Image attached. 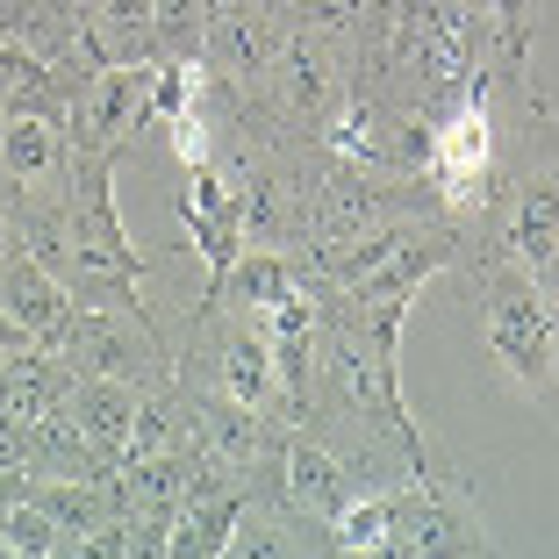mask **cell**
Listing matches in <instances>:
<instances>
[{"label":"cell","mask_w":559,"mask_h":559,"mask_svg":"<svg viewBox=\"0 0 559 559\" xmlns=\"http://www.w3.org/2000/svg\"><path fill=\"white\" fill-rule=\"evenodd\" d=\"M330 151L352 165H388V122L366 108V100H352V108H337V122H330Z\"/></svg>","instance_id":"20"},{"label":"cell","mask_w":559,"mask_h":559,"mask_svg":"<svg viewBox=\"0 0 559 559\" xmlns=\"http://www.w3.org/2000/svg\"><path fill=\"white\" fill-rule=\"evenodd\" d=\"M301 280H309V273H301V265L287 259V251H251V245H245V251L230 259V273H223V280L209 287V301L237 295L245 309H273L280 295H295Z\"/></svg>","instance_id":"14"},{"label":"cell","mask_w":559,"mask_h":559,"mask_svg":"<svg viewBox=\"0 0 559 559\" xmlns=\"http://www.w3.org/2000/svg\"><path fill=\"white\" fill-rule=\"evenodd\" d=\"M0 122H8V116H0Z\"/></svg>","instance_id":"29"},{"label":"cell","mask_w":559,"mask_h":559,"mask_svg":"<svg viewBox=\"0 0 559 559\" xmlns=\"http://www.w3.org/2000/svg\"><path fill=\"white\" fill-rule=\"evenodd\" d=\"M29 502L36 510H50V524L66 531V545H80L86 531L108 516V495L94 488V480H80V474H66V480H44V488H29Z\"/></svg>","instance_id":"18"},{"label":"cell","mask_w":559,"mask_h":559,"mask_svg":"<svg viewBox=\"0 0 559 559\" xmlns=\"http://www.w3.org/2000/svg\"><path fill=\"white\" fill-rule=\"evenodd\" d=\"M58 352H66V366H72V380H86V373H108V380H136L151 359H158V345L144 337V323H122L116 309H80L66 323V337H58Z\"/></svg>","instance_id":"5"},{"label":"cell","mask_w":559,"mask_h":559,"mask_svg":"<svg viewBox=\"0 0 559 559\" xmlns=\"http://www.w3.org/2000/svg\"><path fill=\"white\" fill-rule=\"evenodd\" d=\"M8 251H15V215L0 209V259H8Z\"/></svg>","instance_id":"28"},{"label":"cell","mask_w":559,"mask_h":559,"mask_svg":"<svg viewBox=\"0 0 559 559\" xmlns=\"http://www.w3.org/2000/svg\"><path fill=\"white\" fill-rule=\"evenodd\" d=\"M72 402V424H80L86 452L94 460H122V444H130V424H136V380H108V373H86L66 388Z\"/></svg>","instance_id":"7"},{"label":"cell","mask_w":559,"mask_h":559,"mask_svg":"<svg viewBox=\"0 0 559 559\" xmlns=\"http://www.w3.org/2000/svg\"><path fill=\"white\" fill-rule=\"evenodd\" d=\"M552 245H559V201H552V173H538V180L516 194V209H510L502 251H510V265L524 280H538L545 295H552Z\"/></svg>","instance_id":"8"},{"label":"cell","mask_w":559,"mask_h":559,"mask_svg":"<svg viewBox=\"0 0 559 559\" xmlns=\"http://www.w3.org/2000/svg\"><path fill=\"white\" fill-rule=\"evenodd\" d=\"M0 352H29V337H22V323L8 309H0Z\"/></svg>","instance_id":"27"},{"label":"cell","mask_w":559,"mask_h":559,"mask_svg":"<svg viewBox=\"0 0 559 559\" xmlns=\"http://www.w3.org/2000/svg\"><path fill=\"white\" fill-rule=\"evenodd\" d=\"M8 215H15L22 259L44 265L50 280H66V287H72V273H80V259H72V215L66 209H36V201H22V209H8Z\"/></svg>","instance_id":"16"},{"label":"cell","mask_w":559,"mask_h":559,"mask_svg":"<svg viewBox=\"0 0 559 559\" xmlns=\"http://www.w3.org/2000/svg\"><path fill=\"white\" fill-rule=\"evenodd\" d=\"M201 22H209V0H151V36L173 50H201Z\"/></svg>","instance_id":"23"},{"label":"cell","mask_w":559,"mask_h":559,"mask_svg":"<svg viewBox=\"0 0 559 559\" xmlns=\"http://www.w3.org/2000/svg\"><path fill=\"white\" fill-rule=\"evenodd\" d=\"M330 545L337 552H388V495H352L345 510L330 516Z\"/></svg>","instance_id":"22"},{"label":"cell","mask_w":559,"mask_h":559,"mask_svg":"<svg viewBox=\"0 0 559 559\" xmlns=\"http://www.w3.org/2000/svg\"><path fill=\"white\" fill-rule=\"evenodd\" d=\"M452 259H460L452 230H395L388 251H380L359 280H345V295H352V309H373V301H416V287H424L430 273H444Z\"/></svg>","instance_id":"4"},{"label":"cell","mask_w":559,"mask_h":559,"mask_svg":"<svg viewBox=\"0 0 559 559\" xmlns=\"http://www.w3.org/2000/svg\"><path fill=\"white\" fill-rule=\"evenodd\" d=\"M480 337L502 366H510L516 388L531 395H552V295L538 280H524L516 265L488 280V316H480Z\"/></svg>","instance_id":"1"},{"label":"cell","mask_w":559,"mask_h":559,"mask_svg":"<svg viewBox=\"0 0 559 559\" xmlns=\"http://www.w3.org/2000/svg\"><path fill=\"white\" fill-rule=\"evenodd\" d=\"M215 388L230 402H245V409H259V416L287 409L280 402V380H273V359H265V337H230V345L215 352Z\"/></svg>","instance_id":"15"},{"label":"cell","mask_w":559,"mask_h":559,"mask_svg":"<svg viewBox=\"0 0 559 559\" xmlns=\"http://www.w3.org/2000/svg\"><path fill=\"white\" fill-rule=\"evenodd\" d=\"M201 44L215 50V66L230 72V80H259V72L273 66V29H265L259 15H245V8H209Z\"/></svg>","instance_id":"12"},{"label":"cell","mask_w":559,"mask_h":559,"mask_svg":"<svg viewBox=\"0 0 559 559\" xmlns=\"http://www.w3.org/2000/svg\"><path fill=\"white\" fill-rule=\"evenodd\" d=\"M86 122L108 151L130 144L136 130L151 122V66H100L94 100H86Z\"/></svg>","instance_id":"10"},{"label":"cell","mask_w":559,"mask_h":559,"mask_svg":"<svg viewBox=\"0 0 559 559\" xmlns=\"http://www.w3.org/2000/svg\"><path fill=\"white\" fill-rule=\"evenodd\" d=\"M380 223V194H366V180H337L316 209V245H345V237H366Z\"/></svg>","instance_id":"19"},{"label":"cell","mask_w":559,"mask_h":559,"mask_svg":"<svg viewBox=\"0 0 559 559\" xmlns=\"http://www.w3.org/2000/svg\"><path fill=\"white\" fill-rule=\"evenodd\" d=\"M0 165H8L22 187H58L72 173L58 122H50V116H29V108H15V116L0 122Z\"/></svg>","instance_id":"11"},{"label":"cell","mask_w":559,"mask_h":559,"mask_svg":"<svg viewBox=\"0 0 559 559\" xmlns=\"http://www.w3.org/2000/svg\"><path fill=\"white\" fill-rule=\"evenodd\" d=\"M280 100H287V116H301V122H323L330 116L337 80H330L323 50H309V44H287V50H280Z\"/></svg>","instance_id":"17"},{"label":"cell","mask_w":559,"mask_h":559,"mask_svg":"<svg viewBox=\"0 0 559 559\" xmlns=\"http://www.w3.org/2000/svg\"><path fill=\"white\" fill-rule=\"evenodd\" d=\"M245 510V495L237 488H215V495H187L180 516L165 524V552H194V559H215L230 545V524Z\"/></svg>","instance_id":"13"},{"label":"cell","mask_w":559,"mask_h":559,"mask_svg":"<svg viewBox=\"0 0 559 559\" xmlns=\"http://www.w3.org/2000/svg\"><path fill=\"white\" fill-rule=\"evenodd\" d=\"M29 495V466H0V510H15Z\"/></svg>","instance_id":"26"},{"label":"cell","mask_w":559,"mask_h":559,"mask_svg":"<svg viewBox=\"0 0 559 559\" xmlns=\"http://www.w3.org/2000/svg\"><path fill=\"white\" fill-rule=\"evenodd\" d=\"M280 474H287V502H295L301 516H316V524H330V516L352 502V488H359V480L345 474V460H330L316 438H287Z\"/></svg>","instance_id":"9"},{"label":"cell","mask_w":559,"mask_h":559,"mask_svg":"<svg viewBox=\"0 0 559 559\" xmlns=\"http://www.w3.org/2000/svg\"><path fill=\"white\" fill-rule=\"evenodd\" d=\"M495 22H502V50H510V66H516L524 36H531V0H495Z\"/></svg>","instance_id":"24"},{"label":"cell","mask_w":559,"mask_h":559,"mask_svg":"<svg viewBox=\"0 0 559 559\" xmlns=\"http://www.w3.org/2000/svg\"><path fill=\"white\" fill-rule=\"evenodd\" d=\"M0 552H22V559H50V552H66V531L50 524V510H36L29 495H22L15 510H0Z\"/></svg>","instance_id":"21"},{"label":"cell","mask_w":559,"mask_h":559,"mask_svg":"<svg viewBox=\"0 0 559 559\" xmlns=\"http://www.w3.org/2000/svg\"><path fill=\"white\" fill-rule=\"evenodd\" d=\"M488 158H495V122H488V100L480 86H466L460 108L430 130V158L424 173L444 187V201H488Z\"/></svg>","instance_id":"3"},{"label":"cell","mask_w":559,"mask_h":559,"mask_svg":"<svg viewBox=\"0 0 559 559\" xmlns=\"http://www.w3.org/2000/svg\"><path fill=\"white\" fill-rule=\"evenodd\" d=\"M380 495H388V552H488V531L430 480Z\"/></svg>","instance_id":"2"},{"label":"cell","mask_w":559,"mask_h":559,"mask_svg":"<svg viewBox=\"0 0 559 559\" xmlns=\"http://www.w3.org/2000/svg\"><path fill=\"white\" fill-rule=\"evenodd\" d=\"M359 15H366V0H301V22L309 29H345Z\"/></svg>","instance_id":"25"},{"label":"cell","mask_w":559,"mask_h":559,"mask_svg":"<svg viewBox=\"0 0 559 559\" xmlns=\"http://www.w3.org/2000/svg\"><path fill=\"white\" fill-rule=\"evenodd\" d=\"M0 309L22 323V337L29 345H44V352H58V337H66V323H72V287L66 280H50L44 265H29V259H8V273H0Z\"/></svg>","instance_id":"6"}]
</instances>
